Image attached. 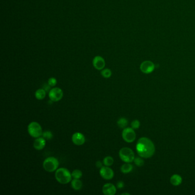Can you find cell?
Returning <instances> with one entry per match:
<instances>
[{
  "mask_svg": "<svg viewBox=\"0 0 195 195\" xmlns=\"http://www.w3.org/2000/svg\"><path fill=\"white\" fill-rule=\"evenodd\" d=\"M138 155L142 158L151 157L155 152V147L153 143L147 137H141L136 144Z\"/></svg>",
  "mask_w": 195,
  "mask_h": 195,
  "instance_id": "obj_1",
  "label": "cell"
},
{
  "mask_svg": "<svg viewBox=\"0 0 195 195\" xmlns=\"http://www.w3.org/2000/svg\"><path fill=\"white\" fill-rule=\"evenodd\" d=\"M55 178L59 183L66 184L72 181V174L65 168H60L56 170Z\"/></svg>",
  "mask_w": 195,
  "mask_h": 195,
  "instance_id": "obj_2",
  "label": "cell"
},
{
  "mask_svg": "<svg viewBox=\"0 0 195 195\" xmlns=\"http://www.w3.org/2000/svg\"><path fill=\"white\" fill-rule=\"evenodd\" d=\"M59 161L54 157H49L43 162V168L48 172H53L58 169Z\"/></svg>",
  "mask_w": 195,
  "mask_h": 195,
  "instance_id": "obj_3",
  "label": "cell"
},
{
  "mask_svg": "<svg viewBox=\"0 0 195 195\" xmlns=\"http://www.w3.org/2000/svg\"><path fill=\"white\" fill-rule=\"evenodd\" d=\"M28 132L30 136L36 138L41 137L43 133L41 125L36 121H33L29 124L28 127Z\"/></svg>",
  "mask_w": 195,
  "mask_h": 195,
  "instance_id": "obj_4",
  "label": "cell"
},
{
  "mask_svg": "<svg viewBox=\"0 0 195 195\" xmlns=\"http://www.w3.org/2000/svg\"><path fill=\"white\" fill-rule=\"evenodd\" d=\"M119 157L121 160L125 163H132L134 159V151L129 148L124 147L121 148L119 151Z\"/></svg>",
  "mask_w": 195,
  "mask_h": 195,
  "instance_id": "obj_5",
  "label": "cell"
},
{
  "mask_svg": "<svg viewBox=\"0 0 195 195\" xmlns=\"http://www.w3.org/2000/svg\"><path fill=\"white\" fill-rule=\"evenodd\" d=\"M48 96L51 101L57 102L60 101L63 98L64 92L61 88L55 87L51 89V90L49 92Z\"/></svg>",
  "mask_w": 195,
  "mask_h": 195,
  "instance_id": "obj_6",
  "label": "cell"
},
{
  "mask_svg": "<svg viewBox=\"0 0 195 195\" xmlns=\"http://www.w3.org/2000/svg\"><path fill=\"white\" fill-rule=\"evenodd\" d=\"M123 140L127 143H130L136 139V133L132 128H125L122 132Z\"/></svg>",
  "mask_w": 195,
  "mask_h": 195,
  "instance_id": "obj_7",
  "label": "cell"
},
{
  "mask_svg": "<svg viewBox=\"0 0 195 195\" xmlns=\"http://www.w3.org/2000/svg\"><path fill=\"white\" fill-rule=\"evenodd\" d=\"M100 175L102 179L109 180L114 177V172L109 166H103L100 169Z\"/></svg>",
  "mask_w": 195,
  "mask_h": 195,
  "instance_id": "obj_8",
  "label": "cell"
},
{
  "mask_svg": "<svg viewBox=\"0 0 195 195\" xmlns=\"http://www.w3.org/2000/svg\"><path fill=\"white\" fill-rule=\"evenodd\" d=\"M140 68L142 72L145 74H149L155 70V65L151 61H145L141 63Z\"/></svg>",
  "mask_w": 195,
  "mask_h": 195,
  "instance_id": "obj_9",
  "label": "cell"
},
{
  "mask_svg": "<svg viewBox=\"0 0 195 195\" xmlns=\"http://www.w3.org/2000/svg\"><path fill=\"white\" fill-rule=\"evenodd\" d=\"M72 141L73 144L80 146L83 145L85 142V137L83 134L80 132L75 133L72 136Z\"/></svg>",
  "mask_w": 195,
  "mask_h": 195,
  "instance_id": "obj_10",
  "label": "cell"
},
{
  "mask_svg": "<svg viewBox=\"0 0 195 195\" xmlns=\"http://www.w3.org/2000/svg\"><path fill=\"white\" fill-rule=\"evenodd\" d=\"M103 194L105 195H115L116 193V187L112 183H107L102 188Z\"/></svg>",
  "mask_w": 195,
  "mask_h": 195,
  "instance_id": "obj_11",
  "label": "cell"
},
{
  "mask_svg": "<svg viewBox=\"0 0 195 195\" xmlns=\"http://www.w3.org/2000/svg\"><path fill=\"white\" fill-rule=\"evenodd\" d=\"M93 65L95 69L98 70H101L104 68L105 61L104 59L100 56L94 57L93 60Z\"/></svg>",
  "mask_w": 195,
  "mask_h": 195,
  "instance_id": "obj_12",
  "label": "cell"
},
{
  "mask_svg": "<svg viewBox=\"0 0 195 195\" xmlns=\"http://www.w3.org/2000/svg\"><path fill=\"white\" fill-rule=\"evenodd\" d=\"M46 145V140L43 137H39L36 138V139L34 141L33 147L37 151L43 150Z\"/></svg>",
  "mask_w": 195,
  "mask_h": 195,
  "instance_id": "obj_13",
  "label": "cell"
},
{
  "mask_svg": "<svg viewBox=\"0 0 195 195\" xmlns=\"http://www.w3.org/2000/svg\"><path fill=\"white\" fill-rule=\"evenodd\" d=\"M182 180H183L182 177L177 174H175L172 175L170 179V183L174 186L179 185L182 183Z\"/></svg>",
  "mask_w": 195,
  "mask_h": 195,
  "instance_id": "obj_14",
  "label": "cell"
},
{
  "mask_svg": "<svg viewBox=\"0 0 195 195\" xmlns=\"http://www.w3.org/2000/svg\"><path fill=\"white\" fill-rule=\"evenodd\" d=\"M71 187L75 191H79L83 187V183L79 179H74L71 181Z\"/></svg>",
  "mask_w": 195,
  "mask_h": 195,
  "instance_id": "obj_15",
  "label": "cell"
},
{
  "mask_svg": "<svg viewBox=\"0 0 195 195\" xmlns=\"http://www.w3.org/2000/svg\"><path fill=\"white\" fill-rule=\"evenodd\" d=\"M133 166L130 164V163H126L124 164L120 168L121 172L124 174H127L130 173L133 170Z\"/></svg>",
  "mask_w": 195,
  "mask_h": 195,
  "instance_id": "obj_16",
  "label": "cell"
},
{
  "mask_svg": "<svg viewBox=\"0 0 195 195\" xmlns=\"http://www.w3.org/2000/svg\"><path fill=\"white\" fill-rule=\"evenodd\" d=\"M47 92L43 89H39L35 92V98L39 100H42L46 97Z\"/></svg>",
  "mask_w": 195,
  "mask_h": 195,
  "instance_id": "obj_17",
  "label": "cell"
},
{
  "mask_svg": "<svg viewBox=\"0 0 195 195\" xmlns=\"http://www.w3.org/2000/svg\"><path fill=\"white\" fill-rule=\"evenodd\" d=\"M117 125L120 128H123L124 129L125 128H127V125L128 124V121L127 119L124 118V117H121L118 120L117 122Z\"/></svg>",
  "mask_w": 195,
  "mask_h": 195,
  "instance_id": "obj_18",
  "label": "cell"
},
{
  "mask_svg": "<svg viewBox=\"0 0 195 195\" xmlns=\"http://www.w3.org/2000/svg\"><path fill=\"white\" fill-rule=\"evenodd\" d=\"M102 162L105 166H111L114 163V159L111 156H107L103 159Z\"/></svg>",
  "mask_w": 195,
  "mask_h": 195,
  "instance_id": "obj_19",
  "label": "cell"
},
{
  "mask_svg": "<svg viewBox=\"0 0 195 195\" xmlns=\"http://www.w3.org/2000/svg\"><path fill=\"white\" fill-rule=\"evenodd\" d=\"M101 76L105 79H108L112 76V71L109 69H104L101 72Z\"/></svg>",
  "mask_w": 195,
  "mask_h": 195,
  "instance_id": "obj_20",
  "label": "cell"
},
{
  "mask_svg": "<svg viewBox=\"0 0 195 195\" xmlns=\"http://www.w3.org/2000/svg\"><path fill=\"white\" fill-rule=\"evenodd\" d=\"M71 174H72V176L73 179H79L83 176V172L81 170H74Z\"/></svg>",
  "mask_w": 195,
  "mask_h": 195,
  "instance_id": "obj_21",
  "label": "cell"
},
{
  "mask_svg": "<svg viewBox=\"0 0 195 195\" xmlns=\"http://www.w3.org/2000/svg\"><path fill=\"white\" fill-rule=\"evenodd\" d=\"M42 137H43L45 140H50L52 139V138L53 137V134L50 130H46V131L43 132V134H42Z\"/></svg>",
  "mask_w": 195,
  "mask_h": 195,
  "instance_id": "obj_22",
  "label": "cell"
},
{
  "mask_svg": "<svg viewBox=\"0 0 195 195\" xmlns=\"http://www.w3.org/2000/svg\"><path fill=\"white\" fill-rule=\"evenodd\" d=\"M134 161L135 163V164L138 166H143L144 164V161L143 159H141L140 157L134 158Z\"/></svg>",
  "mask_w": 195,
  "mask_h": 195,
  "instance_id": "obj_23",
  "label": "cell"
},
{
  "mask_svg": "<svg viewBox=\"0 0 195 195\" xmlns=\"http://www.w3.org/2000/svg\"><path fill=\"white\" fill-rule=\"evenodd\" d=\"M57 83V81L54 77H51L48 79V84L51 87H54V86H56Z\"/></svg>",
  "mask_w": 195,
  "mask_h": 195,
  "instance_id": "obj_24",
  "label": "cell"
},
{
  "mask_svg": "<svg viewBox=\"0 0 195 195\" xmlns=\"http://www.w3.org/2000/svg\"><path fill=\"white\" fill-rule=\"evenodd\" d=\"M140 126V123L137 120H134L131 123V127L134 129H138Z\"/></svg>",
  "mask_w": 195,
  "mask_h": 195,
  "instance_id": "obj_25",
  "label": "cell"
},
{
  "mask_svg": "<svg viewBox=\"0 0 195 195\" xmlns=\"http://www.w3.org/2000/svg\"><path fill=\"white\" fill-rule=\"evenodd\" d=\"M116 186H117V188L119 189H122L124 187V183L122 181H120L119 182H117Z\"/></svg>",
  "mask_w": 195,
  "mask_h": 195,
  "instance_id": "obj_26",
  "label": "cell"
},
{
  "mask_svg": "<svg viewBox=\"0 0 195 195\" xmlns=\"http://www.w3.org/2000/svg\"><path fill=\"white\" fill-rule=\"evenodd\" d=\"M43 89L44 90H45L47 92H49L51 89V87L48 84H46L44 85V86L43 87Z\"/></svg>",
  "mask_w": 195,
  "mask_h": 195,
  "instance_id": "obj_27",
  "label": "cell"
},
{
  "mask_svg": "<svg viewBox=\"0 0 195 195\" xmlns=\"http://www.w3.org/2000/svg\"><path fill=\"white\" fill-rule=\"evenodd\" d=\"M103 164H104L103 162L102 163L101 161H98L96 163V166H97L98 168H100V169L101 168V167L103 166H102Z\"/></svg>",
  "mask_w": 195,
  "mask_h": 195,
  "instance_id": "obj_28",
  "label": "cell"
},
{
  "mask_svg": "<svg viewBox=\"0 0 195 195\" xmlns=\"http://www.w3.org/2000/svg\"><path fill=\"white\" fill-rule=\"evenodd\" d=\"M121 195H129L130 194L129 193H121Z\"/></svg>",
  "mask_w": 195,
  "mask_h": 195,
  "instance_id": "obj_29",
  "label": "cell"
}]
</instances>
